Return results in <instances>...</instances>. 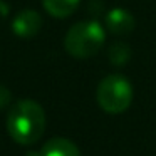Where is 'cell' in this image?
<instances>
[{
  "instance_id": "6da1fadb",
  "label": "cell",
  "mask_w": 156,
  "mask_h": 156,
  "mask_svg": "<svg viewBox=\"0 0 156 156\" xmlns=\"http://www.w3.org/2000/svg\"><path fill=\"white\" fill-rule=\"evenodd\" d=\"M7 131L19 144H34L45 131V112L39 102L22 99L10 106L7 114Z\"/></svg>"
},
{
  "instance_id": "7a4b0ae2",
  "label": "cell",
  "mask_w": 156,
  "mask_h": 156,
  "mask_svg": "<svg viewBox=\"0 0 156 156\" xmlns=\"http://www.w3.org/2000/svg\"><path fill=\"white\" fill-rule=\"evenodd\" d=\"M106 39L102 25L96 20H84L74 24L64 37V47L69 55L76 59H87L99 52Z\"/></svg>"
},
{
  "instance_id": "3957f363",
  "label": "cell",
  "mask_w": 156,
  "mask_h": 156,
  "mask_svg": "<svg viewBox=\"0 0 156 156\" xmlns=\"http://www.w3.org/2000/svg\"><path fill=\"white\" fill-rule=\"evenodd\" d=\"M98 104L109 114H119L129 108L133 101V86L124 76L109 74L98 86Z\"/></svg>"
},
{
  "instance_id": "277c9868",
  "label": "cell",
  "mask_w": 156,
  "mask_h": 156,
  "mask_svg": "<svg viewBox=\"0 0 156 156\" xmlns=\"http://www.w3.org/2000/svg\"><path fill=\"white\" fill-rule=\"evenodd\" d=\"M42 15L37 10H32V9H25L20 10L12 20V32H14L17 37L22 39H30L34 35H37L42 29Z\"/></svg>"
},
{
  "instance_id": "5b68a950",
  "label": "cell",
  "mask_w": 156,
  "mask_h": 156,
  "mask_svg": "<svg viewBox=\"0 0 156 156\" xmlns=\"http://www.w3.org/2000/svg\"><path fill=\"white\" fill-rule=\"evenodd\" d=\"M104 24H106V29L111 34L124 35V34L133 32L136 22H134V17L131 15V12H128L126 9H112L106 15Z\"/></svg>"
},
{
  "instance_id": "8992f818",
  "label": "cell",
  "mask_w": 156,
  "mask_h": 156,
  "mask_svg": "<svg viewBox=\"0 0 156 156\" xmlns=\"http://www.w3.org/2000/svg\"><path fill=\"white\" fill-rule=\"evenodd\" d=\"M41 156H81L79 148L66 138H52L42 146Z\"/></svg>"
},
{
  "instance_id": "52a82bcc",
  "label": "cell",
  "mask_w": 156,
  "mask_h": 156,
  "mask_svg": "<svg viewBox=\"0 0 156 156\" xmlns=\"http://www.w3.org/2000/svg\"><path fill=\"white\" fill-rule=\"evenodd\" d=\"M81 0H42L45 12L54 19H67L76 12Z\"/></svg>"
},
{
  "instance_id": "ba28073f",
  "label": "cell",
  "mask_w": 156,
  "mask_h": 156,
  "mask_svg": "<svg viewBox=\"0 0 156 156\" xmlns=\"http://www.w3.org/2000/svg\"><path fill=\"white\" fill-rule=\"evenodd\" d=\"M108 57L111 61V64L114 66H124L126 62L131 59V49L129 45L122 44V42H116L109 47L108 51Z\"/></svg>"
},
{
  "instance_id": "9c48e42d",
  "label": "cell",
  "mask_w": 156,
  "mask_h": 156,
  "mask_svg": "<svg viewBox=\"0 0 156 156\" xmlns=\"http://www.w3.org/2000/svg\"><path fill=\"white\" fill-rule=\"evenodd\" d=\"M10 99H12V94L5 86H0V109L7 108L10 104Z\"/></svg>"
}]
</instances>
